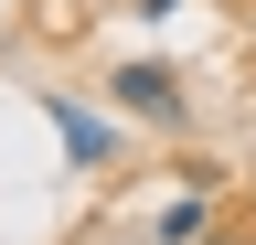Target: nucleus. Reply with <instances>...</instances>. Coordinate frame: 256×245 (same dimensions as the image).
I'll list each match as a JSON object with an SVG mask.
<instances>
[{"instance_id": "1", "label": "nucleus", "mask_w": 256, "mask_h": 245, "mask_svg": "<svg viewBox=\"0 0 256 245\" xmlns=\"http://www.w3.org/2000/svg\"><path fill=\"white\" fill-rule=\"evenodd\" d=\"M107 96H118V117H139V128H160V139L192 128V96H182V75L160 64V53H128V64L107 75Z\"/></svg>"}, {"instance_id": "2", "label": "nucleus", "mask_w": 256, "mask_h": 245, "mask_svg": "<svg viewBox=\"0 0 256 245\" xmlns=\"http://www.w3.org/2000/svg\"><path fill=\"white\" fill-rule=\"evenodd\" d=\"M43 117H54V139L75 149L86 171H107V160H118V128H107L96 107H75V96H54V85H43Z\"/></svg>"}, {"instance_id": "3", "label": "nucleus", "mask_w": 256, "mask_h": 245, "mask_svg": "<svg viewBox=\"0 0 256 245\" xmlns=\"http://www.w3.org/2000/svg\"><path fill=\"white\" fill-rule=\"evenodd\" d=\"M203 224H214V192H203V181H192V192H182L171 213H160V245H192Z\"/></svg>"}, {"instance_id": "4", "label": "nucleus", "mask_w": 256, "mask_h": 245, "mask_svg": "<svg viewBox=\"0 0 256 245\" xmlns=\"http://www.w3.org/2000/svg\"><path fill=\"white\" fill-rule=\"evenodd\" d=\"M192 245H256V213H235V224H203Z\"/></svg>"}]
</instances>
